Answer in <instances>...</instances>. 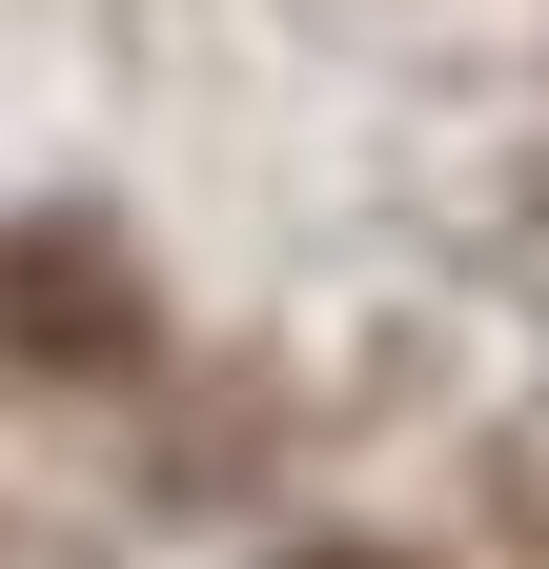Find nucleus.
Segmentation results:
<instances>
[{
  "mask_svg": "<svg viewBox=\"0 0 549 569\" xmlns=\"http://www.w3.org/2000/svg\"><path fill=\"white\" fill-rule=\"evenodd\" d=\"M0 569H549V41L0 0Z\"/></svg>",
  "mask_w": 549,
  "mask_h": 569,
  "instance_id": "f257e3e1",
  "label": "nucleus"
}]
</instances>
